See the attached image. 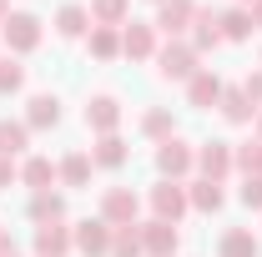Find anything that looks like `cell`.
I'll return each instance as SVG.
<instances>
[{
    "label": "cell",
    "mask_w": 262,
    "mask_h": 257,
    "mask_svg": "<svg viewBox=\"0 0 262 257\" xmlns=\"http://www.w3.org/2000/svg\"><path fill=\"white\" fill-rule=\"evenodd\" d=\"M0 40H5L15 56H31L35 46H40V15H31V10H10V20L0 26Z\"/></svg>",
    "instance_id": "6da1fadb"
},
{
    "label": "cell",
    "mask_w": 262,
    "mask_h": 257,
    "mask_svg": "<svg viewBox=\"0 0 262 257\" xmlns=\"http://www.w3.org/2000/svg\"><path fill=\"white\" fill-rule=\"evenodd\" d=\"M157 71H162L166 81H192L196 71V51H192V40H166L162 51H157Z\"/></svg>",
    "instance_id": "7a4b0ae2"
},
{
    "label": "cell",
    "mask_w": 262,
    "mask_h": 257,
    "mask_svg": "<svg viewBox=\"0 0 262 257\" xmlns=\"http://www.w3.org/2000/svg\"><path fill=\"white\" fill-rule=\"evenodd\" d=\"M192 166H196V146H187L182 136H166L162 146H157V172H162L166 182H182Z\"/></svg>",
    "instance_id": "3957f363"
},
{
    "label": "cell",
    "mask_w": 262,
    "mask_h": 257,
    "mask_svg": "<svg viewBox=\"0 0 262 257\" xmlns=\"http://www.w3.org/2000/svg\"><path fill=\"white\" fill-rule=\"evenodd\" d=\"M136 212H141V197L131 187H106V197H101V222L106 227H131Z\"/></svg>",
    "instance_id": "277c9868"
},
{
    "label": "cell",
    "mask_w": 262,
    "mask_h": 257,
    "mask_svg": "<svg viewBox=\"0 0 262 257\" xmlns=\"http://www.w3.org/2000/svg\"><path fill=\"white\" fill-rule=\"evenodd\" d=\"M136 227H141V252H146V257H177V242H182L177 222L151 217V222H136Z\"/></svg>",
    "instance_id": "5b68a950"
},
{
    "label": "cell",
    "mask_w": 262,
    "mask_h": 257,
    "mask_svg": "<svg viewBox=\"0 0 262 257\" xmlns=\"http://www.w3.org/2000/svg\"><path fill=\"white\" fill-rule=\"evenodd\" d=\"M196 172L207 177V182H227L232 172V141H202L196 146Z\"/></svg>",
    "instance_id": "8992f818"
},
{
    "label": "cell",
    "mask_w": 262,
    "mask_h": 257,
    "mask_svg": "<svg viewBox=\"0 0 262 257\" xmlns=\"http://www.w3.org/2000/svg\"><path fill=\"white\" fill-rule=\"evenodd\" d=\"M121 56H126V61H151V56H157V26L126 20V26H121Z\"/></svg>",
    "instance_id": "52a82bcc"
},
{
    "label": "cell",
    "mask_w": 262,
    "mask_h": 257,
    "mask_svg": "<svg viewBox=\"0 0 262 257\" xmlns=\"http://www.w3.org/2000/svg\"><path fill=\"white\" fill-rule=\"evenodd\" d=\"M71 237H76V252H81V257H106V252H111V227L101 222V217L76 222V227H71Z\"/></svg>",
    "instance_id": "ba28073f"
},
{
    "label": "cell",
    "mask_w": 262,
    "mask_h": 257,
    "mask_svg": "<svg viewBox=\"0 0 262 257\" xmlns=\"http://www.w3.org/2000/svg\"><path fill=\"white\" fill-rule=\"evenodd\" d=\"M146 202H151V212H157V217H162V222H177V217H182V212H187V187H182V182H157V187H151V197H146Z\"/></svg>",
    "instance_id": "9c48e42d"
},
{
    "label": "cell",
    "mask_w": 262,
    "mask_h": 257,
    "mask_svg": "<svg viewBox=\"0 0 262 257\" xmlns=\"http://www.w3.org/2000/svg\"><path fill=\"white\" fill-rule=\"evenodd\" d=\"M192 15H196V0H162V10H157V20H151V26L177 40L182 31H192Z\"/></svg>",
    "instance_id": "30bf717a"
},
{
    "label": "cell",
    "mask_w": 262,
    "mask_h": 257,
    "mask_svg": "<svg viewBox=\"0 0 262 257\" xmlns=\"http://www.w3.org/2000/svg\"><path fill=\"white\" fill-rule=\"evenodd\" d=\"M217 15H222V10H212V5H196V15H192V51H196V56L222 46V26H217Z\"/></svg>",
    "instance_id": "8fae6325"
},
{
    "label": "cell",
    "mask_w": 262,
    "mask_h": 257,
    "mask_svg": "<svg viewBox=\"0 0 262 257\" xmlns=\"http://www.w3.org/2000/svg\"><path fill=\"white\" fill-rule=\"evenodd\" d=\"M86 126L96 131V136H111V131L121 126V101L116 96H91L86 101Z\"/></svg>",
    "instance_id": "7c38bea8"
},
{
    "label": "cell",
    "mask_w": 262,
    "mask_h": 257,
    "mask_svg": "<svg viewBox=\"0 0 262 257\" xmlns=\"http://www.w3.org/2000/svg\"><path fill=\"white\" fill-rule=\"evenodd\" d=\"M71 247H76V237H71L66 222H40L35 227V257H66Z\"/></svg>",
    "instance_id": "4fadbf2b"
},
{
    "label": "cell",
    "mask_w": 262,
    "mask_h": 257,
    "mask_svg": "<svg viewBox=\"0 0 262 257\" xmlns=\"http://www.w3.org/2000/svg\"><path fill=\"white\" fill-rule=\"evenodd\" d=\"M217 106H222V116H227L232 126H252L257 121V106H252V96L242 86H222V101Z\"/></svg>",
    "instance_id": "5bb4252c"
},
{
    "label": "cell",
    "mask_w": 262,
    "mask_h": 257,
    "mask_svg": "<svg viewBox=\"0 0 262 257\" xmlns=\"http://www.w3.org/2000/svg\"><path fill=\"white\" fill-rule=\"evenodd\" d=\"M131 161V146L111 131V136H96V146H91V166H106V172H121Z\"/></svg>",
    "instance_id": "9a60e30c"
},
{
    "label": "cell",
    "mask_w": 262,
    "mask_h": 257,
    "mask_svg": "<svg viewBox=\"0 0 262 257\" xmlns=\"http://www.w3.org/2000/svg\"><path fill=\"white\" fill-rule=\"evenodd\" d=\"M20 182H26L31 192H51V182H61V166L51 157H26L20 161Z\"/></svg>",
    "instance_id": "2e32d148"
},
{
    "label": "cell",
    "mask_w": 262,
    "mask_h": 257,
    "mask_svg": "<svg viewBox=\"0 0 262 257\" xmlns=\"http://www.w3.org/2000/svg\"><path fill=\"white\" fill-rule=\"evenodd\" d=\"M187 101H192V106H202V111H207V106H217V101H222V76L202 66L192 81H187Z\"/></svg>",
    "instance_id": "e0dca14e"
},
{
    "label": "cell",
    "mask_w": 262,
    "mask_h": 257,
    "mask_svg": "<svg viewBox=\"0 0 262 257\" xmlns=\"http://www.w3.org/2000/svg\"><path fill=\"white\" fill-rule=\"evenodd\" d=\"M222 202H227V192H222V182H207V177H196L192 187H187V207L192 212H222Z\"/></svg>",
    "instance_id": "ac0fdd59"
},
{
    "label": "cell",
    "mask_w": 262,
    "mask_h": 257,
    "mask_svg": "<svg viewBox=\"0 0 262 257\" xmlns=\"http://www.w3.org/2000/svg\"><path fill=\"white\" fill-rule=\"evenodd\" d=\"M26 126H31V131H51V126H61V101L51 96V91L31 96V106H26Z\"/></svg>",
    "instance_id": "d6986e66"
},
{
    "label": "cell",
    "mask_w": 262,
    "mask_h": 257,
    "mask_svg": "<svg viewBox=\"0 0 262 257\" xmlns=\"http://www.w3.org/2000/svg\"><path fill=\"white\" fill-rule=\"evenodd\" d=\"M257 232L252 227H232V232H222V242H217V257H257Z\"/></svg>",
    "instance_id": "ffe728a7"
},
{
    "label": "cell",
    "mask_w": 262,
    "mask_h": 257,
    "mask_svg": "<svg viewBox=\"0 0 262 257\" xmlns=\"http://www.w3.org/2000/svg\"><path fill=\"white\" fill-rule=\"evenodd\" d=\"M131 15V0H91V26H111V31H121Z\"/></svg>",
    "instance_id": "44dd1931"
},
{
    "label": "cell",
    "mask_w": 262,
    "mask_h": 257,
    "mask_svg": "<svg viewBox=\"0 0 262 257\" xmlns=\"http://www.w3.org/2000/svg\"><path fill=\"white\" fill-rule=\"evenodd\" d=\"M91 31V10L86 5H61V15H56V35H66V40H76V35Z\"/></svg>",
    "instance_id": "7402d4cb"
},
{
    "label": "cell",
    "mask_w": 262,
    "mask_h": 257,
    "mask_svg": "<svg viewBox=\"0 0 262 257\" xmlns=\"http://www.w3.org/2000/svg\"><path fill=\"white\" fill-rule=\"evenodd\" d=\"M31 217L35 222H66V197L61 192H31Z\"/></svg>",
    "instance_id": "603a6c76"
},
{
    "label": "cell",
    "mask_w": 262,
    "mask_h": 257,
    "mask_svg": "<svg viewBox=\"0 0 262 257\" xmlns=\"http://www.w3.org/2000/svg\"><path fill=\"white\" fill-rule=\"evenodd\" d=\"M26 146H31V126L26 121H0V157L15 161Z\"/></svg>",
    "instance_id": "cb8c5ba5"
},
{
    "label": "cell",
    "mask_w": 262,
    "mask_h": 257,
    "mask_svg": "<svg viewBox=\"0 0 262 257\" xmlns=\"http://www.w3.org/2000/svg\"><path fill=\"white\" fill-rule=\"evenodd\" d=\"M217 26H222V40H247V35H252V10L232 5V10L217 15Z\"/></svg>",
    "instance_id": "d4e9b609"
},
{
    "label": "cell",
    "mask_w": 262,
    "mask_h": 257,
    "mask_svg": "<svg viewBox=\"0 0 262 257\" xmlns=\"http://www.w3.org/2000/svg\"><path fill=\"white\" fill-rule=\"evenodd\" d=\"M141 136H151L157 146H162L166 136H177V121H171V111H166V106H151V111L141 116Z\"/></svg>",
    "instance_id": "484cf974"
},
{
    "label": "cell",
    "mask_w": 262,
    "mask_h": 257,
    "mask_svg": "<svg viewBox=\"0 0 262 257\" xmlns=\"http://www.w3.org/2000/svg\"><path fill=\"white\" fill-rule=\"evenodd\" d=\"M106 257H146L141 252V227H111V252Z\"/></svg>",
    "instance_id": "4316f807"
},
{
    "label": "cell",
    "mask_w": 262,
    "mask_h": 257,
    "mask_svg": "<svg viewBox=\"0 0 262 257\" xmlns=\"http://www.w3.org/2000/svg\"><path fill=\"white\" fill-rule=\"evenodd\" d=\"M91 56H96V61H116V56H121V31L91 26Z\"/></svg>",
    "instance_id": "83f0119b"
},
{
    "label": "cell",
    "mask_w": 262,
    "mask_h": 257,
    "mask_svg": "<svg viewBox=\"0 0 262 257\" xmlns=\"http://www.w3.org/2000/svg\"><path fill=\"white\" fill-rule=\"evenodd\" d=\"M232 166L242 172V177H262V141H242V146H232Z\"/></svg>",
    "instance_id": "f1b7e54d"
},
{
    "label": "cell",
    "mask_w": 262,
    "mask_h": 257,
    "mask_svg": "<svg viewBox=\"0 0 262 257\" xmlns=\"http://www.w3.org/2000/svg\"><path fill=\"white\" fill-rule=\"evenodd\" d=\"M61 182L66 187H91V157L86 152H71L61 161Z\"/></svg>",
    "instance_id": "f546056e"
},
{
    "label": "cell",
    "mask_w": 262,
    "mask_h": 257,
    "mask_svg": "<svg viewBox=\"0 0 262 257\" xmlns=\"http://www.w3.org/2000/svg\"><path fill=\"white\" fill-rule=\"evenodd\" d=\"M20 86H26V66L5 56V61H0V96H10V91H20Z\"/></svg>",
    "instance_id": "4dcf8cb0"
},
{
    "label": "cell",
    "mask_w": 262,
    "mask_h": 257,
    "mask_svg": "<svg viewBox=\"0 0 262 257\" xmlns=\"http://www.w3.org/2000/svg\"><path fill=\"white\" fill-rule=\"evenodd\" d=\"M242 207H252V212H262V177H242Z\"/></svg>",
    "instance_id": "1f68e13d"
},
{
    "label": "cell",
    "mask_w": 262,
    "mask_h": 257,
    "mask_svg": "<svg viewBox=\"0 0 262 257\" xmlns=\"http://www.w3.org/2000/svg\"><path fill=\"white\" fill-rule=\"evenodd\" d=\"M242 91H247V96H252V106L262 111V71H252V76L242 81Z\"/></svg>",
    "instance_id": "d6a6232c"
},
{
    "label": "cell",
    "mask_w": 262,
    "mask_h": 257,
    "mask_svg": "<svg viewBox=\"0 0 262 257\" xmlns=\"http://www.w3.org/2000/svg\"><path fill=\"white\" fill-rule=\"evenodd\" d=\"M10 182H20V166L10 157H0V187H10Z\"/></svg>",
    "instance_id": "836d02e7"
},
{
    "label": "cell",
    "mask_w": 262,
    "mask_h": 257,
    "mask_svg": "<svg viewBox=\"0 0 262 257\" xmlns=\"http://www.w3.org/2000/svg\"><path fill=\"white\" fill-rule=\"evenodd\" d=\"M247 10H252V31H262V0H252Z\"/></svg>",
    "instance_id": "e575fe53"
},
{
    "label": "cell",
    "mask_w": 262,
    "mask_h": 257,
    "mask_svg": "<svg viewBox=\"0 0 262 257\" xmlns=\"http://www.w3.org/2000/svg\"><path fill=\"white\" fill-rule=\"evenodd\" d=\"M0 252H10V227H0Z\"/></svg>",
    "instance_id": "d590c367"
},
{
    "label": "cell",
    "mask_w": 262,
    "mask_h": 257,
    "mask_svg": "<svg viewBox=\"0 0 262 257\" xmlns=\"http://www.w3.org/2000/svg\"><path fill=\"white\" fill-rule=\"evenodd\" d=\"M5 20H10V5H5V0H0V26H5Z\"/></svg>",
    "instance_id": "8d00e7d4"
},
{
    "label": "cell",
    "mask_w": 262,
    "mask_h": 257,
    "mask_svg": "<svg viewBox=\"0 0 262 257\" xmlns=\"http://www.w3.org/2000/svg\"><path fill=\"white\" fill-rule=\"evenodd\" d=\"M257 141H262V111H257Z\"/></svg>",
    "instance_id": "74e56055"
},
{
    "label": "cell",
    "mask_w": 262,
    "mask_h": 257,
    "mask_svg": "<svg viewBox=\"0 0 262 257\" xmlns=\"http://www.w3.org/2000/svg\"><path fill=\"white\" fill-rule=\"evenodd\" d=\"M0 257H15V247H10V252H0Z\"/></svg>",
    "instance_id": "f35d334b"
},
{
    "label": "cell",
    "mask_w": 262,
    "mask_h": 257,
    "mask_svg": "<svg viewBox=\"0 0 262 257\" xmlns=\"http://www.w3.org/2000/svg\"><path fill=\"white\" fill-rule=\"evenodd\" d=\"M247 5H252V0H242V10H247Z\"/></svg>",
    "instance_id": "ab89813d"
},
{
    "label": "cell",
    "mask_w": 262,
    "mask_h": 257,
    "mask_svg": "<svg viewBox=\"0 0 262 257\" xmlns=\"http://www.w3.org/2000/svg\"><path fill=\"white\" fill-rule=\"evenodd\" d=\"M157 5H162V0H157Z\"/></svg>",
    "instance_id": "60d3db41"
}]
</instances>
